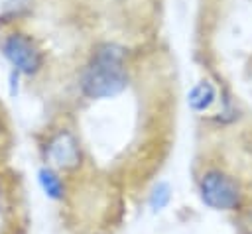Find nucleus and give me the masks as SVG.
Segmentation results:
<instances>
[{
	"instance_id": "nucleus-4",
	"label": "nucleus",
	"mask_w": 252,
	"mask_h": 234,
	"mask_svg": "<svg viewBox=\"0 0 252 234\" xmlns=\"http://www.w3.org/2000/svg\"><path fill=\"white\" fill-rule=\"evenodd\" d=\"M47 153H49L51 161L61 169H73L79 165V159H81L77 140L69 132H59L51 140Z\"/></svg>"
},
{
	"instance_id": "nucleus-2",
	"label": "nucleus",
	"mask_w": 252,
	"mask_h": 234,
	"mask_svg": "<svg viewBox=\"0 0 252 234\" xmlns=\"http://www.w3.org/2000/svg\"><path fill=\"white\" fill-rule=\"evenodd\" d=\"M201 199L211 208L228 210L238 205L240 193L230 177L220 171H209L201 179Z\"/></svg>"
},
{
	"instance_id": "nucleus-7",
	"label": "nucleus",
	"mask_w": 252,
	"mask_h": 234,
	"mask_svg": "<svg viewBox=\"0 0 252 234\" xmlns=\"http://www.w3.org/2000/svg\"><path fill=\"white\" fill-rule=\"evenodd\" d=\"M169 199H171V189H169V185L163 183V181L158 183V185L152 189V193H150V206H152V210L158 212V210L165 208L167 203H169Z\"/></svg>"
},
{
	"instance_id": "nucleus-1",
	"label": "nucleus",
	"mask_w": 252,
	"mask_h": 234,
	"mask_svg": "<svg viewBox=\"0 0 252 234\" xmlns=\"http://www.w3.org/2000/svg\"><path fill=\"white\" fill-rule=\"evenodd\" d=\"M126 69H124V51L114 43H104L96 49L91 63L83 73V92L91 98H108L116 96L126 87Z\"/></svg>"
},
{
	"instance_id": "nucleus-3",
	"label": "nucleus",
	"mask_w": 252,
	"mask_h": 234,
	"mask_svg": "<svg viewBox=\"0 0 252 234\" xmlns=\"http://www.w3.org/2000/svg\"><path fill=\"white\" fill-rule=\"evenodd\" d=\"M2 51L8 61L22 73H35L41 65V53L35 43L24 33H12L2 41Z\"/></svg>"
},
{
	"instance_id": "nucleus-5",
	"label": "nucleus",
	"mask_w": 252,
	"mask_h": 234,
	"mask_svg": "<svg viewBox=\"0 0 252 234\" xmlns=\"http://www.w3.org/2000/svg\"><path fill=\"white\" fill-rule=\"evenodd\" d=\"M187 100H189V106L193 110H199V112L201 110H207L213 104V100H215V88H213V85L209 81H201L199 85H195L191 88Z\"/></svg>"
},
{
	"instance_id": "nucleus-6",
	"label": "nucleus",
	"mask_w": 252,
	"mask_h": 234,
	"mask_svg": "<svg viewBox=\"0 0 252 234\" xmlns=\"http://www.w3.org/2000/svg\"><path fill=\"white\" fill-rule=\"evenodd\" d=\"M39 183H41V189L45 191L47 197H51V199H61V195H63V185H61L59 177H57L51 169H41V171H39Z\"/></svg>"
}]
</instances>
